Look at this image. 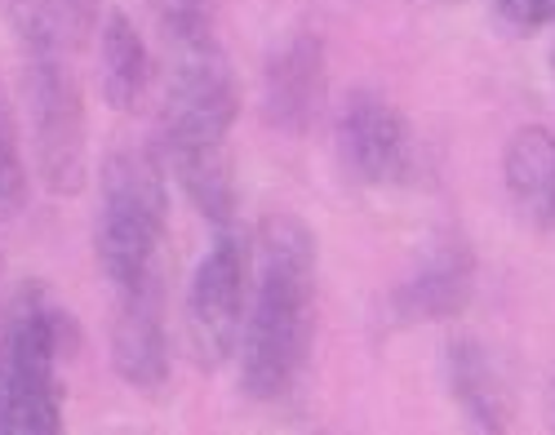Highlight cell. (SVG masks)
<instances>
[{"instance_id": "4fadbf2b", "label": "cell", "mask_w": 555, "mask_h": 435, "mask_svg": "<svg viewBox=\"0 0 555 435\" xmlns=\"http://www.w3.org/2000/svg\"><path fill=\"white\" fill-rule=\"evenodd\" d=\"M18 50L80 54L99 27V0H0Z\"/></svg>"}, {"instance_id": "30bf717a", "label": "cell", "mask_w": 555, "mask_h": 435, "mask_svg": "<svg viewBox=\"0 0 555 435\" xmlns=\"http://www.w3.org/2000/svg\"><path fill=\"white\" fill-rule=\"evenodd\" d=\"M112 364L116 373L138 386L156 392L169 378V337H165V280L116 294L112 316Z\"/></svg>"}, {"instance_id": "8fae6325", "label": "cell", "mask_w": 555, "mask_h": 435, "mask_svg": "<svg viewBox=\"0 0 555 435\" xmlns=\"http://www.w3.org/2000/svg\"><path fill=\"white\" fill-rule=\"evenodd\" d=\"M99 89L112 112H138L152 93V50L120 10L99 27Z\"/></svg>"}, {"instance_id": "9a60e30c", "label": "cell", "mask_w": 555, "mask_h": 435, "mask_svg": "<svg viewBox=\"0 0 555 435\" xmlns=\"http://www.w3.org/2000/svg\"><path fill=\"white\" fill-rule=\"evenodd\" d=\"M27 191H31V182H27V161L18 148V120L5 99V85H0V222L23 214Z\"/></svg>"}, {"instance_id": "ac0fdd59", "label": "cell", "mask_w": 555, "mask_h": 435, "mask_svg": "<svg viewBox=\"0 0 555 435\" xmlns=\"http://www.w3.org/2000/svg\"><path fill=\"white\" fill-rule=\"evenodd\" d=\"M551 18H555V10H551ZM551 76H555V50H551Z\"/></svg>"}, {"instance_id": "ba28073f", "label": "cell", "mask_w": 555, "mask_h": 435, "mask_svg": "<svg viewBox=\"0 0 555 435\" xmlns=\"http://www.w3.org/2000/svg\"><path fill=\"white\" fill-rule=\"evenodd\" d=\"M476 294V250L462 231H440L396 284L391 311L400 324H440L467 311Z\"/></svg>"}, {"instance_id": "6da1fadb", "label": "cell", "mask_w": 555, "mask_h": 435, "mask_svg": "<svg viewBox=\"0 0 555 435\" xmlns=\"http://www.w3.org/2000/svg\"><path fill=\"white\" fill-rule=\"evenodd\" d=\"M315 231L294 214H267L254 240L241 324V386L249 400H285L315 329Z\"/></svg>"}, {"instance_id": "5bb4252c", "label": "cell", "mask_w": 555, "mask_h": 435, "mask_svg": "<svg viewBox=\"0 0 555 435\" xmlns=\"http://www.w3.org/2000/svg\"><path fill=\"white\" fill-rule=\"evenodd\" d=\"M502 182L538 227H555V133L542 125L516 129L502 152Z\"/></svg>"}, {"instance_id": "277c9868", "label": "cell", "mask_w": 555, "mask_h": 435, "mask_svg": "<svg viewBox=\"0 0 555 435\" xmlns=\"http://www.w3.org/2000/svg\"><path fill=\"white\" fill-rule=\"evenodd\" d=\"M169 231L165 165L152 152H116L103 165V205L94 222V258L112 294L160 280V250Z\"/></svg>"}, {"instance_id": "8992f818", "label": "cell", "mask_w": 555, "mask_h": 435, "mask_svg": "<svg viewBox=\"0 0 555 435\" xmlns=\"http://www.w3.org/2000/svg\"><path fill=\"white\" fill-rule=\"evenodd\" d=\"M249 267L254 250L241 231L218 227L214 245L205 250L192 289H188V347L201 369H218L236 356L241 324H245V303H249Z\"/></svg>"}, {"instance_id": "2e32d148", "label": "cell", "mask_w": 555, "mask_h": 435, "mask_svg": "<svg viewBox=\"0 0 555 435\" xmlns=\"http://www.w3.org/2000/svg\"><path fill=\"white\" fill-rule=\"evenodd\" d=\"M152 14L169 50H188V44L214 40L218 0H152Z\"/></svg>"}, {"instance_id": "5b68a950", "label": "cell", "mask_w": 555, "mask_h": 435, "mask_svg": "<svg viewBox=\"0 0 555 435\" xmlns=\"http://www.w3.org/2000/svg\"><path fill=\"white\" fill-rule=\"evenodd\" d=\"M23 93L31 116L36 178L54 196H80L89 178V133L76 54L23 50Z\"/></svg>"}, {"instance_id": "9c48e42d", "label": "cell", "mask_w": 555, "mask_h": 435, "mask_svg": "<svg viewBox=\"0 0 555 435\" xmlns=\"http://www.w3.org/2000/svg\"><path fill=\"white\" fill-rule=\"evenodd\" d=\"M330 99V59L315 31L289 36L262 67V116L289 138H302Z\"/></svg>"}, {"instance_id": "3957f363", "label": "cell", "mask_w": 555, "mask_h": 435, "mask_svg": "<svg viewBox=\"0 0 555 435\" xmlns=\"http://www.w3.org/2000/svg\"><path fill=\"white\" fill-rule=\"evenodd\" d=\"M76 343V324L40 284L23 289L0 329V435H59L63 382L59 360Z\"/></svg>"}, {"instance_id": "52a82bcc", "label": "cell", "mask_w": 555, "mask_h": 435, "mask_svg": "<svg viewBox=\"0 0 555 435\" xmlns=\"http://www.w3.org/2000/svg\"><path fill=\"white\" fill-rule=\"evenodd\" d=\"M338 161L364 187H396L413 169V138L404 116L383 93L356 89L338 112Z\"/></svg>"}, {"instance_id": "7a4b0ae2", "label": "cell", "mask_w": 555, "mask_h": 435, "mask_svg": "<svg viewBox=\"0 0 555 435\" xmlns=\"http://www.w3.org/2000/svg\"><path fill=\"white\" fill-rule=\"evenodd\" d=\"M241 112V89L218 40L173 50L165 103H160V165L178 178L188 201L214 222L236 218V178H231V125Z\"/></svg>"}, {"instance_id": "7c38bea8", "label": "cell", "mask_w": 555, "mask_h": 435, "mask_svg": "<svg viewBox=\"0 0 555 435\" xmlns=\"http://www.w3.org/2000/svg\"><path fill=\"white\" fill-rule=\"evenodd\" d=\"M444 373H449V396L457 400L462 418H467L476 431L512 426V405H506L502 373L476 337H453L449 351H444Z\"/></svg>"}, {"instance_id": "e0dca14e", "label": "cell", "mask_w": 555, "mask_h": 435, "mask_svg": "<svg viewBox=\"0 0 555 435\" xmlns=\"http://www.w3.org/2000/svg\"><path fill=\"white\" fill-rule=\"evenodd\" d=\"M493 10H498V18L512 27L516 36H533L538 27L551 23L555 0H493Z\"/></svg>"}]
</instances>
